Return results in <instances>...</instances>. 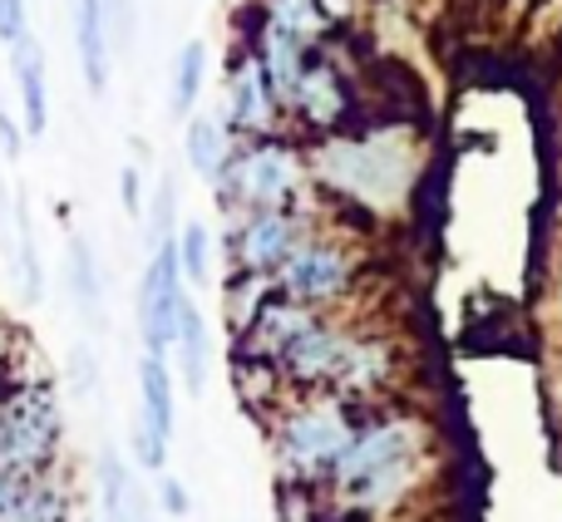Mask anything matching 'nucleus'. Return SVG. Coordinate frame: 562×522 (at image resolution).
Masks as SVG:
<instances>
[{
    "mask_svg": "<svg viewBox=\"0 0 562 522\" xmlns=\"http://www.w3.org/2000/svg\"><path fill=\"white\" fill-rule=\"evenodd\" d=\"M306 163L321 197L366 207V213H395L415 188L425 154H419V138L405 124H370L311 138Z\"/></svg>",
    "mask_w": 562,
    "mask_h": 522,
    "instance_id": "nucleus-1",
    "label": "nucleus"
},
{
    "mask_svg": "<svg viewBox=\"0 0 562 522\" xmlns=\"http://www.w3.org/2000/svg\"><path fill=\"white\" fill-rule=\"evenodd\" d=\"M356 405L330 389H311V395H291L286 405L267 419L272 429V454H277V474L286 484L301 488H326L336 458L346 454V444L356 439Z\"/></svg>",
    "mask_w": 562,
    "mask_h": 522,
    "instance_id": "nucleus-2",
    "label": "nucleus"
},
{
    "mask_svg": "<svg viewBox=\"0 0 562 522\" xmlns=\"http://www.w3.org/2000/svg\"><path fill=\"white\" fill-rule=\"evenodd\" d=\"M217 207L227 213H262V207H316L321 193L311 183L306 144L291 128L267 138H243L227 163L223 183L213 188Z\"/></svg>",
    "mask_w": 562,
    "mask_h": 522,
    "instance_id": "nucleus-3",
    "label": "nucleus"
},
{
    "mask_svg": "<svg viewBox=\"0 0 562 522\" xmlns=\"http://www.w3.org/2000/svg\"><path fill=\"white\" fill-rule=\"evenodd\" d=\"M65 439V409L49 375L10 379L0 395V478H45Z\"/></svg>",
    "mask_w": 562,
    "mask_h": 522,
    "instance_id": "nucleus-4",
    "label": "nucleus"
},
{
    "mask_svg": "<svg viewBox=\"0 0 562 522\" xmlns=\"http://www.w3.org/2000/svg\"><path fill=\"white\" fill-rule=\"evenodd\" d=\"M272 281H277V296H291L311 310H336V316H346V306H356L360 281H366V252H360L356 237L321 223L316 232L272 271Z\"/></svg>",
    "mask_w": 562,
    "mask_h": 522,
    "instance_id": "nucleus-5",
    "label": "nucleus"
},
{
    "mask_svg": "<svg viewBox=\"0 0 562 522\" xmlns=\"http://www.w3.org/2000/svg\"><path fill=\"white\" fill-rule=\"evenodd\" d=\"M425 454H429V419L415 415V409H385V415H370L356 424V439H350L346 454L336 458L326 488H330V498L350 493V488L370 484V478L385 474V468H400Z\"/></svg>",
    "mask_w": 562,
    "mask_h": 522,
    "instance_id": "nucleus-6",
    "label": "nucleus"
},
{
    "mask_svg": "<svg viewBox=\"0 0 562 522\" xmlns=\"http://www.w3.org/2000/svg\"><path fill=\"white\" fill-rule=\"evenodd\" d=\"M321 227L316 207H262V213H227L223 217V257L233 271H272Z\"/></svg>",
    "mask_w": 562,
    "mask_h": 522,
    "instance_id": "nucleus-7",
    "label": "nucleus"
},
{
    "mask_svg": "<svg viewBox=\"0 0 562 522\" xmlns=\"http://www.w3.org/2000/svg\"><path fill=\"white\" fill-rule=\"evenodd\" d=\"M188 291L193 286L183 281L173 242L154 247L144 271H138V286H134V330L148 355H168V345H173V336H178V320H183L188 300H193Z\"/></svg>",
    "mask_w": 562,
    "mask_h": 522,
    "instance_id": "nucleus-8",
    "label": "nucleus"
},
{
    "mask_svg": "<svg viewBox=\"0 0 562 522\" xmlns=\"http://www.w3.org/2000/svg\"><path fill=\"white\" fill-rule=\"evenodd\" d=\"M356 84H350V75L340 69L336 55H326V45H316V55H311L306 75H301L296 94H291L286 104V128L291 134H311V138H326V134H340V128H350V118H356Z\"/></svg>",
    "mask_w": 562,
    "mask_h": 522,
    "instance_id": "nucleus-9",
    "label": "nucleus"
},
{
    "mask_svg": "<svg viewBox=\"0 0 562 522\" xmlns=\"http://www.w3.org/2000/svg\"><path fill=\"white\" fill-rule=\"evenodd\" d=\"M178 429V379L168 355H138V419H134V458L148 474L168 468V449H173Z\"/></svg>",
    "mask_w": 562,
    "mask_h": 522,
    "instance_id": "nucleus-10",
    "label": "nucleus"
},
{
    "mask_svg": "<svg viewBox=\"0 0 562 522\" xmlns=\"http://www.w3.org/2000/svg\"><path fill=\"white\" fill-rule=\"evenodd\" d=\"M223 118L233 124L237 138H267V134H281L286 128V114H281L272 84H267L262 65H257V55L237 39L233 49H227V69H223Z\"/></svg>",
    "mask_w": 562,
    "mask_h": 522,
    "instance_id": "nucleus-11",
    "label": "nucleus"
},
{
    "mask_svg": "<svg viewBox=\"0 0 562 522\" xmlns=\"http://www.w3.org/2000/svg\"><path fill=\"white\" fill-rule=\"evenodd\" d=\"M400 379V340L385 330H350V345L340 355V370L330 379V395L350 399V405H375L395 389Z\"/></svg>",
    "mask_w": 562,
    "mask_h": 522,
    "instance_id": "nucleus-12",
    "label": "nucleus"
},
{
    "mask_svg": "<svg viewBox=\"0 0 562 522\" xmlns=\"http://www.w3.org/2000/svg\"><path fill=\"white\" fill-rule=\"evenodd\" d=\"M350 330L356 326H350L346 316L326 310L316 326H306L296 340H291V350L277 360V375L286 379L291 395L330 389V379H336V370H340V355H346V345H350Z\"/></svg>",
    "mask_w": 562,
    "mask_h": 522,
    "instance_id": "nucleus-13",
    "label": "nucleus"
},
{
    "mask_svg": "<svg viewBox=\"0 0 562 522\" xmlns=\"http://www.w3.org/2000/svg\"><path fill=\"white\" fill-rule=\"evenodd\" d=\"M243 45L257 55V65H262L267 84H272L281 114H286V104H291V94H296L301 75H306L311 55H316V45H306V39H296L291 30L262 20V10H257L252 0H247V35H243Z\"/></svg>",
    "mask_w": 562,
    "mask_h": 522,
    "instance_id": "nucleus-14",
    "label": "nucleus"
},
{
    "mask_svg": "<svg viewBox=\"0 0 562 522\" xmlns=\"http://www.w3.org/2000/svg\"><path fill=\"white\" fill-rule=\"evenodd\" d=\"M69 25H75L79 79L94 99H104L114 84V30H109L104 0H69Z\"/></svg>",
    "mask_w": 562,
    "mask_h": 522,
    "instance_id": "nucleus-15",
    "label": "nucleus"
},
{
    "mask_svg": "<svg viewBox=\"0 0 562 522\" xmlns=\"http://www.w3.org/2000/svg\"><path fill=\"white\" fill-rule=\"evenodd\" d=\"M5 69L15 84V118L25 124V138H45L49 128V65H45V45L35 35H25L20 45L5 49Z\"/></svg>",
    "mask_w": 562,
    "mask_h": 522,
    "instance_id": "nucleus-16",
    "label": "nucleus"
},
{
    "mask_svg": "<svg viewBox=\"0 0 562 522\" xmlns=\"http://www.w3.org/2000/svg\"><path fill=\"white\" fill-rule=\"evenodd\" d=\"M237 144H243V138L233 134V124L223 118V109H198V114L183 118V158H188V168H193L198 183H207V188L223 183Z\"/></svg>",
    "mask_w": 562,
    "mask_h": 522,
    "instance_id": "nucleus-17",
    "label": "nucleus"
},
{
    "mask_svg": "<svg viewBox=\"0 0 562 522\" xmlns=\"http://www.w3.org/2000/svg\"><path fill=\"white\" fill-rule=\"evenodd\" d=\"M168 365H173V379L183 385L188 399H203L207 365H213V330H207L198 300H188L183 320H178V336H173V345H168Z\"/></svg>",
    "mask_w": 562,
    "mask_h": 522,
    "instance_id": "nucleus-18",
    "label": "nucleus"
},
{
    "mask_svg": "<svg viewBox=\"0 0 562 522\" xmlns=\"http://www.w3.org/2000/svg\"><path fill=\"white\" fill-rule=\"evenodd\" d=\"M65 281H69V296H75L85 326L104 330V306H109L104 266H99V252H94V242H89L85 232H75L69 237V247H65Z\"/></svg>",
    "mask_w": 562,
    "mask_h": 522,
    "instance_id": "nucleus-19",
    "label": "nucleus"
},
{
    "mask_svg": "<svg viewBox=\"0 0 562 522\" xmlns=\"http://www.w3.org/2000/svg\"><path fill=\"white\" fill-rule=\"evenodd\" d=\"M0 252L10 257V271L20 281V296L25 300H40L45 296V271H40V247H35V217H30V203L25 193L10 197V223H5V237H0Z\"/></svg>",
    "mask_w": 562,
    "mask_h": 522,
    "instance_id": "nucleus-20",
    "label": "nucleus"
},
{
    "mask_svg": "<svg viewBox=\"0 0 562 522\" xmlns=\"http://www.w3.org/2000/svg\"><path fill=\"white\" fill-rule=\"evenodd\" d=\"M207 69H213V49L207 39H183L168 65V109L173 118H188L203 109V89H207Z\"/></svg>",
    "mask_w": 562,
    "mask_h": 522,
    "instance_id": "nucleus-21",
    "label": "nucleus"
},
{
    "mask_svg": "<svg viewBox=\"0 0 562 522\" xmlns=\"http://www.w3.org/2000/svg\"><path fill=\"white\" fill-rule=\"evenodd\" d=\"M272 296H277V281L267 276V271H233V266H227V281L217 286L227 336H243V330L252 326L257 316H262V306Z\"/></svg>",
    "mask_w": 562,
    "mask_h": 522,
    "instance_id": "nucleus-22",
    "label": "nucleus"
},
{
    "mask_svg": "<svg viewBox=\"0 0 562 522\" xmlns=\"http://www.w3.org/2000/svg\"><path fill=\"white\" fill-rule=\"evenodd\" d=\"M173 252H178V266H183L188 286H207V281H213V266H217V252H223V242H217L213 223H203V217H188V223L178 227V237H173Z\"/></svg>",
    "mask_w": 562,
    "mask_h": 522,
    "instance_id": "nucleus-23",
    "label": "nucleus"
},
{
    "mask_svg": "<svg viewBox=\"0 0 562 522\" xmlns=\"http://www.w3.org/2000/svg\"><path fill=\"white\" fill-rule=\"evenodd\" d=\"M257 10H262V20H272V25L291 30L296 39H306V45H326L330 39V15L321 10V0H252Z\"/></svg>",
    "mask_w": 562,
    "mask_h": 522,
    "instance_id": "nucleus-24",
    "label": "nucleus"
},
{
    "mask_svg": "<svg viewBox=\"0 0 562 522\" xmlns=\"http://www.w3.org/2000/svg\"><path fill=\"white\" fill-rule=\"evenodd\" d=\"M178 183H173V173H164L154 183V193H148V207H144V232H148V252L154 247H164V242H173L178 237Z\"/></svg>",
    "mask_w": 562,
    "mask_h": 522,
    "instance_id": "nucleus-25",
    "label": "nucleus"
},
{
    "mask_svg": "<svg viewBox=\"0 0 562 522\" xmlns=\"http://www.w3.org/2000/svg\"><path fill=\"white\" fill-rule=\"evenodd\" d=\"M65 379H69V389H75V399L99 405V395H104V365H99V345H94V340H75V345H69Z\"/></svg>",
    "mask_w": 562,
    "mask_h": 522,
    "instance_id": "nucleus-26",
    "label": "nucleus"
},
{
    "mask_svg": "<svg viewBox=\"0 0 562 522\" xmlns=\"http://www.w3.org/2000/svg\"><path fill=\"white\" fill-rule=\"evenodd\" d=\"M119 203L134 223H144V207H148V183H144V168L138 163H124L119 168Z\"/></svg>",
    "mask_w": 562,
    "mask_h": 522,
    "instance_id": "nucleus-27",
    "label": "nucleus"
},
{
    "mask_svg": "<svg viewBox=\"0 0 562 522\" xmlns=\"http://www.w3.org/2000/svg\"><path fill=\"white\" fill-rule=\"evenodd\" d=\"M25 35H35L30 30V0H0V45H20Z\"/></svg>",
    "mask_w": 562,
    "mask_h": 522,
    "instance_id": "nucleus-28",
    "label": "nucleus"
},
{
    "mask_svg": "<svg viewBox=\"0 0 562 522\" xmlns=\"http://www.w3.org/2000/svg\"><path fill=\"white\" fill-rule=\"evenodd\" d=\"M158 503H164V513L168 518H188L193 513V498H188V488H183V478L178 474H158Z\"/></svg>",
    "mask_w": 562,
    "mask_h": 522,
    "instance_id": "nucleus-29",
    "label": "nucleus"
},
{
    "mask_svg": "<svg viewBox=\"0 0 562 522\" xmlns=\"http://www.w3.org/2000/svg\"><path fill=\"white\" fill-rule=\"evenodd\" d=\"M119 522H154V503H148L144 484L138 474H128V488H124V508H119Z\"/></svg>",
    "mask_w": 562,
    "mask_h": 522,
    "instance_id": "nucleus-30",
    "label": "nucleus"
},
{
    "mask_svg": "<svg viewBox=\"0 0 562 522\" xmlns=\"http://www.w3.org/2000/svg\"><path fill=\"white\" fill-rule=\"evenodd\" d=\"M25 144H30V138H25V124H20L10 109H0V154L15 163V158L25 154Z\"/></svg>",
    "mask_w": 562,
    "mask_h": 522,
    "instance_id": "nucleus-31",
    "label": "nucleus"
},
{
    "mask_svg": "<svg viewBox=\"0 0 562 522\" xmlns=\"http://www.w3.org/2000/svg\"><path fill=\"white\" fill-rule=\"evenodd\" d=\"M10 493H15V478H0V518H5V508H10Z\"/></svg>",
    "mask_w": 562,
    "mask_h": 522,
    "instance_id": "nucleus-32",
    "label": "nucleus"
},
{
    "mask_svg": "<svg viewBox=\"0 0 562 522\" xmlns=\"http://www.w3.org/2000/svg\"><path fill=\"white\" fill-rule=\"evenodd\" d=\"M316 522H375V518H356V513H346V518H316Z\"/></svg>",
    "mask_w": 562,
    "mask_h": 522,
    "instance_id": "nucleus-33",
    "label": "nucleus"
},
{
    "mask_svg": "<svg viewBox=\"0 0 562 522\" xmlns=\"http://www.w3.org/2000/svg\"><path fill=\"white\" fill-rule=\"evenodd\" d=\"M69 522H99L94 513H75V518H69Z\"/></svg>",
    "mask_w": 562,
    "mask_h": 522,
    "instance_id": "nucleus-34",
    "label": "nucleus"
},
{
    "mask_svg": "<svg viewBox=\"0 0 562 522\" xmlns=\"http://www.w3.org/2000/svg\"><path fill=\"white\" fill-rule=\"evenodd\" d=\"M558 300H562V261H558Z\"/></svg>",
    "mask_w": 562,
    "mask_h": 522,
    "instance_id": "nucleus-35",
    "label": "nucleus"
}]
</instances>
